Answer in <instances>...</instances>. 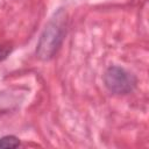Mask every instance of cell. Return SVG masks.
Here are the masks:
<instances>
[{"mask_svg": "<svg viewBox=\"0 0 149 149\" xmlns=\"http://www.w3.org/2000/svg\"><path fill=\"white\" fill-rule=\"evenodd\" d=\"M66 31V14L59 9L47 23L37 43L36 55L43 61H48L57 52Z\"/></svg>", "mask_w": 149, "mask_h": 149, "instance_id": "cell-1", "label": "cell"}, {"mask_svg": "<svg viewBox=\"0 0 149 149\" xmlns=\"http://www.w3.org/2000/svg\"><path fill=\"white\" fill-rule=\"evenodd\" d=\"M107 90L115 94H128L136 87V77L121 66H109L104 74Z\"/></svg>", "mask_w": 149, "mask_h": 149, "instance_id": "cell-2", "label": "cell"}, {"mask_svg": "<svg viewBox=\"0 0 149 149\" xmlns=\"http://www.w3.org/2000/svg\"><path fill=\"white\" fill-rule=\"evenodd\" d=\"M20 146V140L13 135H7L0 139V148H16Z\"/></svg>", "mask_w": 149, "mask_h": 149, "instance_id": "cell-3", "label": "cell"}, {"mask_svg": "<svg viewBox=\"0 0 149 149\" xmlns=\"http://www.w3.org/2000/svg\"><path fill=\"white\" fill-rule=\"evenodd\" d=\"M10 50H12L10 47H8V45H0V62L3 61L9 55Z\"/></svg>", "mask_w": 149, "mask_h": 149, "instance_id": "cell-4", "label": "cell"}]
</instances>
